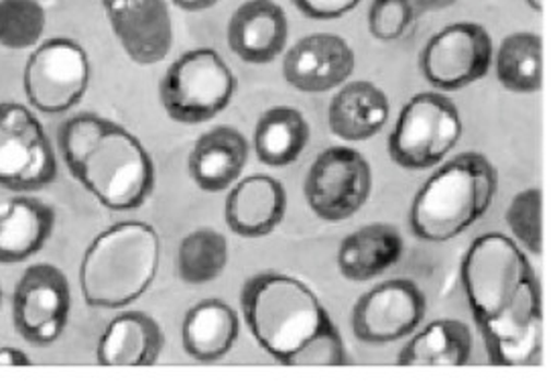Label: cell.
<instances>
[{"mask_svg":"<svg viewBox=\"0 0 559 384\" xmlns=\"http://www.w3.org/2000/svg\"><path fill=\"white\" fill-rule=\"evenodd\" d=\"M301 15L313 21H334L353 13L360 0H292Z\"/></svg>","mask_w":559,"mask_h":384,"instance_id":"1f68e13d","label":"cell"},{"mask_svg":"<svg viewBox=\"0 0 559 384\" xmlns=\"http://www.w3.org/2000/svg\"><path fill=\"white\" fill-rule=\"evenodd\" d=\"M29 355L23 352L21 348H13V346H2L0 348V367H31Z\"/></svg>","mask_w":559,"mask_h":384,"instance_id":"d6a6232c","label":"cell"},{"mask_svg":"<svg viewBox=\"0 0 559 384\" xmlns=\"http://www.w3.org/2000/svg\"><path fill=\"white\" fill-rule=\"evenodd\" d=\"M415 15H426V13H436L454 7L457 0H412Z\"/></svg>","mask_w":559,"mask_h":384,"instance_id":"836d02e7","label":"cell"},{"mask_svg":"<svg viewBox=\"0 0 559 384\" xmlns=\"http://www.w3.org/2000/svg\"><path fill=\"white\" fill-rule=\"evenodd\" d=\"M240 310L254 340L283 367L332 324L306 283L283 273L252 275L240 289Z\"/></svg>","mask_w":559,"mask_h":384,"instance_id":"5b68a950","label":"cell"},{"mask_svg":"<svg viewBox=\"0 0 559 384\" xmlns=\"http://www.w3.org/2000/svg\"><path fill=\"white\" fill-rule=\"evenodd\" d=\"M462 129L456 104L440 92H419L401 108L389 134V157L412 171L436 167L456 147Z\"/></svg>","mask_w":559,"mask_h":384,"instance_id":"52a82bcc","label":"cell"},{"mask_svg":"<svg viewBox=\"0 0 559 384\" xmlns=\"http://www.w3.org/2000/svg\"><path fill=\"white\" fill-rule=\"evenodd\" d=\"M495 44L478 23H454L438 31L419 53L427 84L440 92H457L480 82L492 68Z\"/></svg>","mask_w":559,"mask_h":384,"instance_id":"7c38bea8","label":"cell"},{"mask_svg":"<svg viewBox=\"0 0 559 384\" xmlns=\"http://www.w3.org/2000/svg\"><path fill=\"white\" fill-rule=\"evenodd\" d=\"M165 334L145 311H120L98 340L96 360L103 367H153L163 352Z\"/></svg>","mask_w":559,"mask_h":384,"instance_id":"d6986e66","label":"cell"},{"mask_svg":"<svg viewBox=\"0 0 559 384\" xmlns=\"http://www.w3.org/2000/svg\"><path fill=\"white\" fill-rule=\"evenodd\" d=\"M460 277L474 324L497 367H533L544 348L542 285L513 238L488 232L466 252Z\"/></svg>","mask_w":559,"mask_h":384,"instance_id":"6da1fadb","label":"cell"},{"mask_svg":"<svg viewBox=\"0 0 559 384\" xmlns=\"http://www.w3.org/2000/svg\"><path fill=\"white\" fill-rule=\"evenodd\" d=\"M0 310H2V285H0Z\"/></svg>","mask_w":559,"mask_h":384,"instance_id":"8d00e7d4","label":"cell"},{"mask_svg":"<svg viewBox=\"0 0 559 384\" xmlns=\"http://www.w3.org/2000/svg\"><path fill=\"white\" fill-rule=\"evenodd\" d=\"M516 244H523L531 254L544 252V193L537 188L516 193L504 214Z\"/></svg>","mask_w":559,"mask_h":384,"instance_id":"f1b7e54d","label":"cell"},{"mask_svg":"<svg viewBox=\"0 0 559 384\" xmlns=\"http://www.w3.org/2000/svg\"><path fill=\"white\" fill-rule=\"evenodd\" d=\"M356 56L346 39L332 33H316L299 39L283 58V77L292 88L324 94L340 88L354 74Z\"/></svg>","mask_w":559,"mask_h":384,"instance_id":"9a60e30c","label":"cell"},{"mask_svg":"<svg viewBox=\"0 0 559 384\" xmlns=\"http://www.w3.org/2000/svg\"><path fill=\"white\" fill-rule=\"evenodd\" d=\"M162 265V238L147 223L108 226L80 263V287L88 308L124 310L145 296Z\"/></svg>","mask_w":559,"mask_h":384,"instance_id":"3957f363","label":"cell"},{"mask_svg":"<svg viewBox=\"0 0 559 384\" xmlns=\"http://www.w3.org/2000/svg\"><path fill=\"white\" fill-rule=\"evenodd\" d=\"M56 212L31 195H15L0 207V265H19L44 251L53 237Z\"/></svg>","mask_w":559,"mask_h":384,"instance_id":"ffe728a7","label":"cell"},{"mask_svg":"<svg viewBox=\"0 0 559 384\" xmlns=\"http://www.w3.org/2000/svg\"><path fill=\"white\" fill-rule=\"evenodd\" d=\"M499 173L492 161L476 151H464L443 163L417 192L409 212L415 238L448 242L464 235L492 206Z\"/></svg>","mask_w":559,"mask_h":384,"instance_id":"277c9868","label":"cell"},{"mask_svg":"<svg viewBox=\"0 0 559 384\" xmlns=\"http://www.w3.org/2000/svg\"><path fill=\"white\" fill-rule=\"evenodd\" d=\"M492 65L502 88L537 94L544 88V39L531 31H516L495 49Z\"/></svg>","mask_w":559,"mask_h":384,"instance_id":"484cf974","label":"cell"},{"mask_svg":"<svg viewBox=\"0 0 559 384\" xmlns=\"http://www.w3.org/2000/svg\"><path fill=\"white\" fill-rule=\"evenodd\" d=\"M171 2L186 13H202V11L216 7L221 0H171Z\"/></svg>","mask_w":559,"mask_h":384,"instance_id":"e575fe53","label":"cell"},{"mask_svg":"<svg viewBox=\"0 0 559 384\" xmlns=\"http://www.w3.org/2000/svg\"><path fill=\"white\" fill-rule=\"evenodd\" d=\"M372 192L367 157L350 147H330L311 163L304 193L311 212L325 223H344L365 206Z\"/></svg>","mask_w":559,"mask_h":384,"instance_id":"30bf717a","label":"cell"},{"mask_svg":"<svg viewBox=\"0 0 559 384\" xmlns=\"http://www.w3.org/2000/svg\"><path fill=\"white\" fill-rule=\"evenodd\" d=\"M287 212V192L271 176H249L236 181L226 197L224 218L242 238H263L275 232Z\"/></svg>","mask_w":559,"mask_h":384,"instance_id":"e0dca14e","label":"cell"},{"mask_svg":"<svg viewBox=\"0 0 559 384\" xmlns=\"http://www.w3.org/2000/svg\"><path fill=\"white\" fill-rule=\"evenodd\" d=\"M405 240L393 224H367L350 232L340 244V275L354 283L372 281L397 265Z\"/></svg>","mask_w":559,"mask_h":384,"instance_id":"7402d4cb","label":"cell"},{"mask_svg":"<svg viewBox=\"0 0 559 384\" xmlns=\"http://www.w3.org/2000/svg\"><path fill=\"white\" fill-rule=\"evenodd\" d=\"M311 127L294 106H273L254 127V151L269 167H287L297 161L309 145Z\"/></svg>","mask_w":559,"mask_h":384,"instance_id":"d4e9b609","label":"cell"},{"mask_svg":"<svg viewBox=\"0 0 559 384\" xmlns=\"http://www.w3.org/2000/svg\"><path fill=\"white\" fill-rule=\"evenodd\" d=\"M59 151L70 176L112 212L145 206L155 190V163L136 134L94 112L66 120Z\"/></svg>","mask_w":559,"mask_h":384,"instance_id":"7a4b0ae2","label":"cell"},{"mask_svg":"<svg viewBox=\"0 0 559 384\" xmlns=\"http://www.w3.org/2000/svg\"><path fill=\"white\" fill-rule=\"evenodd\" d=\"M391 103L383 89L367 80L340 86L328 108V127L346 143H362L383 131Z\"/></svg>","mask_w":559,"mask_h":384,"instance_id":"44dd1931","label":"cell"},{"mask_svg":"<svg viewBox=\"0 0 559 384\" xmlns=\"http://www.w3.org/2000/svg\"><path fill=\"white\" fill-rule=\"evenodd\" d=\"M412 0H372L368 9V31L379 41H397L415 21Z\"/></svg>","mask_w":559,"mask_h":384,"instance_id":"f546056e","label":"cell"},{"mask_svg":"<svg viewBox=\"0 0 559 384\" xmlns=\"http://www.w3.org/2000/svg\"><path fill=\"white\" fill-rule=\"evenodd\" d=\"M350 364L346 344L338 327L332 324L324 327L308 346H304L292 358L289 367H346Z\"/></svg>","mask_w":559,"mask_h":384,"instance_id":"4dcf8cb0","label":"cell"},{"mask_svg":"<svg viewBox=\"0 0 559 384\" xmlns=\"http://www.w3.org/2000/svg\"><path fill=\"white\" fill-rule=\"evenodd\" d=\"M238 334V313L222 299H204L183 317L181 346L198 362H216L235 348Z\"/></svg>","mask_w":559,"mask_h":384,"instance_id":"603a6c76","label":"cell"},{"mask_svg":"<svg viewBox=\"0 0 559 384\" xmlns=\"http://www.w3.org/2000/svg\"><path fill=\"white\" fill-rule=\"evenodd\" d=\"M58 179V159L29 106L0 103V188L35 193Z\"/></svg>","mask_w":559,"mask_h":384,"instance_id":"9c48e42d","label":"cell"},{"mask_svg":"<svg viewBox=\"0 0 559 384\" xmlns=\"http://www.w3.org/2000/svg\"><path fill=\"white\" fill-rule=\"evenodd\" d=\"M474 340L468 325L460 320H436L427 324L399 355V367H466Z\"/></svg>","mask_w":559,"mask_h":384,"instance_id":"cb8c5ba5","label":"cell"},{"mask_svg":"<svg viewBox=\"0 0 559 384\" xmlns=\"http://www.w3.org/2000/svg\"><path fill=\"white\" fill-rule=\"evenodd\" d=\"M226 41L238 60L269 65L289 41L287 13L275 0H245L228 21Z\"/></svg>","mask_w":559,"mask_h":384,"instance_id":"2e32d148","label":"cell"},{"mask_svg":"<svg viewBox=\"0 0 559 384\" xmlns=\"http://www.w3.org/2000/svg\"><path fill=\"white\" fill-rule=\"evenodd\" d=\"M47 27L39 0H0V45L7 49L37 47Z\"/></svg>","mask_w":559,"mask_h":384,"instance_id":"83f0119b","label":"cell"},{"mask_svg":"<svg viewBox=\"0 0 559 384\" xmlns=\"http://www.w3.org/2000/svg\"><path fill=\"white\" fill-rule=\"evenodd\" d=\"M104 13L122 51L136 65L165 60L174 45L167 0H103Z\"/></svg>","mask_w":559,"mask_h":384,"instance_id":"5bb4252c","label":"cell"},{"mask_svg":"<svg viewBox=\"0 0 559 384\" xmlns=\"http://www.w3.org/2000/svg\"><path fill=\"white\" fill-rule=\"evenodd\" d=\"M236 75L212 47L181 53L163 74L159 100L179 124H204L222 115L235 98Z\"/></svg>","mask_w":559,"mask_h":384,"instance_id":"8992f818","label":"cell"},{"mask_svg":"<svg viewBox=\"0 0 559 384\" xmlns=\"http://www.w3.org/2000/svg\"><path fill=\"white\" fill-rule=\"evenodd\" d=\"M92 65L84 45L51 37L31 51L23 70V89L33 110L59 117L74 110L90 88Z\"/></svg>","mask_w":559,"mask_h":384,"instance_id":"ba28073f","label":"cell"},{"mask_svg":"<svg viewBox=\"0 0 559 384\" xmlns=\"http://www.w3.org/2000/svg\"><path fill=\"white\" fill-rule=\"evenodd\" d=\"M230 261L226 237L214 228H198L186 235L177 251V273L188 285L216 281Z\"/></svg>","mask_w":559,"mask_h":384,"instance_id":"4316f807","label":"cell"},{"mask_svg":"<svg viewBox=\"0 0 559 384\" xmlns=\"http://www.w3.org/2000/svg\"><path fill=\"white\" fill-rule=\"evenodd\" d=\"M249 163V141L235 127L221 124L202 134L188 155V173L207 193L235 185Z\"/></svg>","mask_w":559,"mask_h":384,"instance_id":"ac0fdd59","label":"cell"},{"mask_svg":"<svg viewBox=\"0 0 559 384\" xmlns=\"http://www.w3.org/2000/svg\"><path fill=\"white\" fill-rule=\"evenodd\" d=\"M427 297L417 283L391 279L372 287L356 301L354 336L368 346L403 340L424 324Z\"/></svg>","mask_w":559,"mask_h":384,"instance_id":"4fadbf2b","label":"cell"},{"mask_svg":"<svg viewBox=\"0 0 559 384\" xmlns=\"http://www.w3.org/2000/svg\"><path fill=\"white\" fill-rule=\"evenodd\" d=\"M72 311L66 273L49 263L31 265L13 291L15 332L33 348H49L63 336Z\"/></svg>","mask_w":559,"mask_h":384,"instance_id":"8fae6325","label":"cell"},{"mask_svg":"<svg viewBox=\"0 0 559 384\" xmlns=\"http://www.w3.org/2000/svg\"><path fill=\"white\" fill-rule=\"evenodd\" d=\"M527 4H530L533 11H537V13H542L544 11V0H525Z\"/></svg>","mask_w":559,"mask_h":384,"instance_id":"d590c367","label":"cell"}]
</instances>
